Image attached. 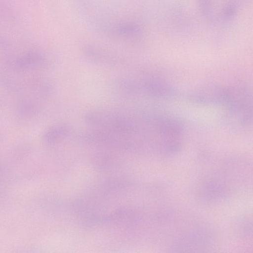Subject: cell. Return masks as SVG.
Returning a JSON list of instances; mask_svg holds the SVG:
<instances>
[{
    "instance_id": "obj_6",
    "label": "cell",
    "mask_w": 253,
    "mask_h": 253,
    "mask_svg": "<svg viewBox=\"0 0 253 253\" xmlns=\"http://www.w3.org/2000/svg\"><path fill=\"white\" fill-rule=\"evenodd\" d=\"M115 32L118 35L128 40L134 39L138 35V28L134 24L123 23L116 27Z\"/></svg>"
},
{
    "instance_id": "obj_2",
    "label": "cell",
    "mask_w": 253,
    "mask_h": 253,
    "mask_svg": "<svg viewBox=\"0 0 253 253\" xmlns=\"http://www.w3.org/2000/svg\"><path fill=\"white\" fill-rule=\"evenodd\" d=\"M113 88L118 93L128 96H167L172 93V89L166 83L151 78L120 79L113 82Z\"/></svg>"
},
{
    "instance_id": "obj_4",
    "label": "cell",
    "mask_w": 253,
    "mask_h": 253,
    "mask_svg": "<svg viewBox=\"0 0 253 253\" xmlns=\"http://www.w3.org/2000/svg\"><path fill=\"white\" fill-rule=\"evenodd\" d=\"M212 236L207 229L196 228L181 234L173 241L172 249L182 252L195 251L210 248Z\"/></svg>"
},
{
    "instance_id": "obj_3",
    "label": "cell",
    "mask_w": 253,
    "mask_h": 253,
    "mask_svg": "<svg viewBox=\"0 0 253 253\" xmlns=\"http://www.w3.org/2000/svg\"><path fill=\"white\" fill-rule=\"evenodd\" d=\"M231 176L218 172L204 178L197 189L198 199L206 203H214L227 198L233 190Z\"/></svg>"
},
{
    "instance_id": "obj_1",
    "label": "cell",
    "mask_w": 253,
    "mask_h": 253,
    "mask_svg": "<svg viewBox=\"0 0 253 253\" xmlns=\"http://www.w3.org/2000/svg\"><path fill=\"white\" fill-rule=\"evenodd\" d=\"M208 101H213L225 106L233 116L244 124L252 122V95L244 85H235L212 88L209 92Z\"/></svg>"
},
{
    "instance_id": "obj_5",
    "label": "cell",
    "mask_w": 253,
    "mask_h": 253,
    "mask_svg": "<svg viewBox=\"0 0 253 253\" xmlns=\"http://www.w3.org/2000/svg\"><path fill=\"white\" fill-rule=\"evenodd\" d=\"M84 53L88 58L98 64L114 65L118 64L119 60L112 54L101 49L88 46L85 47Z\"/></svg>"
}]
</instances>
